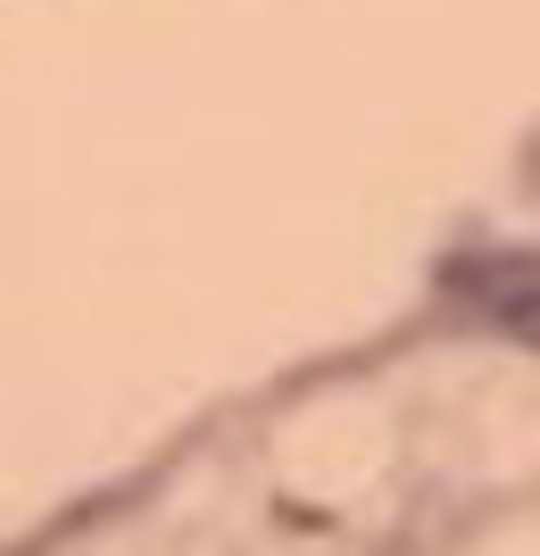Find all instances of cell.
Listing matches in <instances>:
<instances>
[{"instance_id": "1", "label": "cell", "mask_w": 540, "mask_h": 556, "mask_svg": "<svg viewBox=\"0 0 540 556\" xmlns=\"http://www.w3.org/2000/svg\"><path fill=\"white\" fill-rule=\"evenodd\" d=\"M449 275L482 300V316H491V325L540 341V257H491V266H449Z\"/></svg>"}]
</instances>
